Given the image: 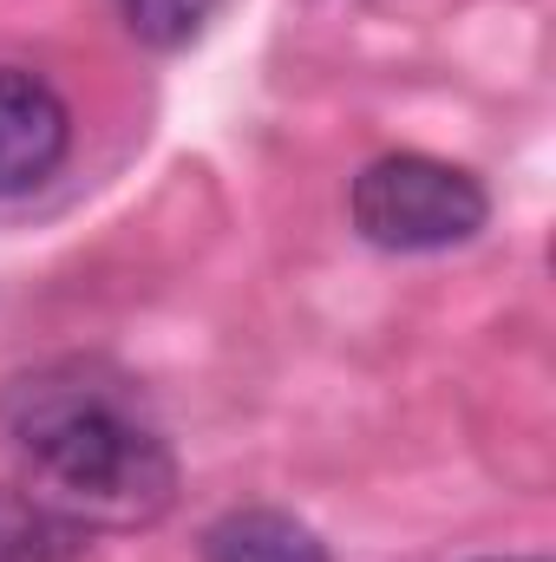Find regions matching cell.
Listing matches in <instances>:
<instances>
[{
    "label": "cell",
    "mask_w": 556,
    "mask_h": 562,
    "mask_svg": "<svg viewBox=\"0 0 556 562\" xmlns=\"http://www.w3.org/2000/svg\"><path fill=\"white\" fill-rule=\"evenodd\" d=\"M66 150H73L66 99L26 66H0V196L40 190L66 164Z\"/></svg>",
    "instance_id": "3957f363"
},
{
    "label": "cell",
    "mask_w": 556,
    "mask_h": 562,
    "mask_svg": "<svg viewBox=\"0 0 556 562\" xmlns=\"http://www.w3.org/2000/svg\"><path fill=\"white\" fill-rule=\"evenodd\" d=\"M203 562H327V543L301 517L249 504L203 530Z\"/></svg>",
    "instance_id": "277c9868"
},
{
    "label": "cell",
    "mask_w": 556,
    "mask_h": 562,
    "mask_svg": "<svg viewBox=\"0 0 556 562\" xmlns=\"http://www.w3.org/2000/svg\"><path fill=\"white\" fill-rule=\"evenodd\" d=\"M210 7H216V0H119V13H125L132 40L157 46V53L190 46V40H197V26L210 20Z\"/></svg>",
    "instance_id": "8992f818"
},
{
    "label": "cell",
    "mask_w": 556,
    "mask_h": 562,
    "mask_svg": "<svg viewBox=\"0 0 556 562\" xmlns=\"http://www.w3.org/2000/svg\"><path fill=\"white\" fill-rule=\"evenodd\" d=\"M485 562H544V557H485Z\"/></svg>",
    "instance_id": "52a82bcc"
},
{
    "label": "cell",
    "mask_w": 556,
    "mask_h": 562,
    "mask_svg": "<svg viewBox=\"0 0 556 562\" xmlns=\"http://www.w3.org/2000/svg\"><path fill=\"white\" fill-rule=\"evenodd\" d=\"M354 229L387 249V256H438V249H458L485 229L491 216V196L471 170L445 164V157H425V150H393V157H374L360 177H354Z\"/></svg>",
    "instance_id": "7a4b0ae2"
},
{
    "label": "cell",
    "mask_w": 556,
    "mask_h": 562,
    "mask_svg": "<svg viewBox=\"0 0 556 562\" xmlns=\"http://www.w3.org/2000/svg\"><path fill=\"white\" fill-rule=\"evenodd\" d=\"M0 445L20 491L92 530H151L177 504V451L138 380L92 353H59L0 386Z\"/></svg>",
    "instance_id": "6da1fadb"
},
{
    "label": "cell",
    "mask_w": 556,
    "mask_h": 562,
    "mask_svg": "<svg viewBox=\"0 0 556 562\" xmlns=\"http://www.w3.org/2000/svg\"><path fill=\"white\" fill-rule=\"evenodd\" d=\"M0 562H86V530L26 491H0Z\"/></svg>",
    "instance_id": "5b68a950"
}]
</instances>
